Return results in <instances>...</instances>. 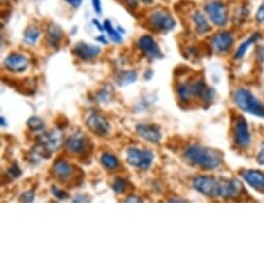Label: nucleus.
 I'll use <instances>...</instances> for the list:
<instances>
[{
    "instance_id": "1",
    "label": "nucleus",
    "mask_w": 264,
    "mask_h": 264,
    "mask_svg": "<svg viewBox=\"0 0 264 264\" xmlns=\"http://www.w3.org/2000/svg\"><path fill=\"white\" fill-rule=\"evenodd\" d=\"M183 159L191 166L205 171L218 169L222 164V156L218 150L198 144L191 145L185 150Z\"/></svg>"
},
{
    "instance_id": "2",
    "label": "nucleus",
    "mask_w": 264,
    "mask_h": 264,
    "mask_svg": "<svg viewBox=\"0 0 264 264\" xmlns=\"http://www.w3.org/2000/svg\"><path fill=\"white\" fill-rule=\"evenodd\" d=\"M176 91L182 103H190L193 101L211 103L214 94L212 88L207 86L202 79H193L188 82L180 83Z\"/></svg>"
},
{
    "instance_id": "3",
    "label": "nucleus",
    "mask_w": 264,
    "mask_h": 264,
    "mask_svg": "<svg viewBox=\"0 0 264 264\" xmlns=\"http://www.w3.org/2000/svg\"><path fill=\"white\" fill-rule=\"evenodd\" d=\"M233 102L238 109L246 113L264 118V105L256 95L246 88H238L233 93Z\"/></svg>"
},
{
    "instance_id": "4",
    "label": "nucleus",
    "mask_w": 264,
    "mask_h": 264,
    "mask_svg": "<svg viewBox=\"0 0 264 264\" xmlns=\"http://www.w3.org/2000/svg\"><path fill=\"white\" fill-rule=\"evenodd\" d=\"M51 171L54 177L63 182V185H65V182L71 183L70 188L76 187L75 183L79 186L84 177L83 172L80 168L70 164L66 159L62 158L57 159L54 163Z\"/></svg>"
},
{
    "instance_id": "5",
    "label": "nucleus",
    "mask_w": 264,
    "mask_h": 264,
    "mask_svg": "<svg viewBox=\"0 0 264 264\" xmlns=\"http://www.w3.org/2000/svg\"><path fill=\"white\" fill-rule=\"evenodd\" d=\"M66 149L70 155L79 156L80 159L88 158L92 151L90 139L83 133L73 134L66 142Z\"/></svg>"
},
{
    "instance_id": "6",
    "label": "nucleus",
    "mask_w": 264,
    "mask_h": 264,
    "mask_svg": "<svg viewBox=\"0 0 264 264\" xmlns=\"http://www.w3.org/2000/svg\"><path fill=\"white\" fill-rule=\"evenodd\" d=\"M176 22L172 15L165 10L151 12L147 18V26L157 33H168L174 29Z\"/></svg>"
},
{
    "instance_id": "7",
    "label": "nucleus",
    "mask_w": 264,
    "mask_h": 264,
    "mask_svg": "<svg viewBox=\"0 0 264 264\" xmlns=\"http://www.w3.org/2000/svg\"><path fill=\"white\" fill-rule=\"evenodd\" d=\"M155 156L150 150L132 147L126 153V162L130 166L140 170H147L154 162Z\"/></svg>"
},
{
    "instance_id": "8",
    "label": "nucleus",
    "mask_w": 264,
    "mask_h": 264,
    "mask_svg": "<svg viewBox=\"0 0 264 264\" xmlns=\"http://www.w3.org/2000/svg\"><path fill=\"white\" fill-rule=\"evenodd\" d=\"M207 17L214 24L215 26L223 27L228 22V10L225 3L218 0H211L204 6Z\"/></svg>"
},
{
    "instance_id": "9",
    "label": "nucleus",
    "mask_w": 264,
    "mask_h": 264,
    "mask_svg": "<svg viewBox=\"0 0 264 264\" xmlns=\"http://www.w3.org/2000/svg\"><path fill=\"white\" fill-rule=\"evenodd\" d=\"M251 133L249 129V123L246 119L239 115L236 117L233 124V141L238 147L246 148L251 144Z\"/></svg>"
},
{
    "instance_id": "10",
    "label": "nucleus",
    "mask_w": 264,
    "mask_h": 264,
    "mask_svg": "<svg viewBox=\"0 0 264 264\" xmlns=\"http://www.w3.org/2000/svg\"><path fill=\"white\" fill-rule=\"evenodd\" d=\"M194 189L202 195L209 197H217L219 188V178L211 175H200L193 180Z\"/></svg>"
},
{
    "instance_id": "11",
    "label": "nucleus",
    "mask_w": 264,
    "mask_h": 264,
    "mask_svg": "<svg viewBox=\"0 0 264 264\" xmlns=\"http://www.w3.org/2000/svg\"><path fill=\"white\" fill-rule=\"evenodd\" d=\"M86 125L91 133L100 136V137H107L111 133V124L103 115L92 112L86 118Z\"/></svg>"
},
{
    "instance_id": "12",
    "label": "nucleus",
    "mask_w": 264,
    "mask_h": 264,
    "mask_svg": "<svg viewBox=\"0 0 264 264\" xmlns=\"http://www.w3.org/2000/svg\"><path fill=\"white\" fill-rule=\"evenodd\" d=\"M244 192V187L234 178H219V188H218V196L223 199H235L242 195Z\"/></svg>"
},
{
    "instance_id": "13",
    "label": "nucleus",
    "mask_w": 264,
    "mask_h": 264,
    "mask_svg": "<svg viewBox=\"0 0 264 264\" xmlns=\"http://www.w3.org/2000/svg\"><path fill=\"white\" fill-rule=\"evenodd\" d=\"M29 61L25 55L18 52H12L4 59V67L12 73H23L28 68Z\"/></svg>"
},
{
    "instance_id": "14",
    "label": "nucleus",
    "mask_w": 264,
    "mask_h": 264,
    "mask_svg": "<svg viewBox=\"0 0 264 264\" xmlns=\"http://www.w3.org/2000/svg\"><path fill=\"white\" fill-rule=\"evenodd\" d=\"M137 45L139 49L150 59H159L163 57L161 49L151 35H142L138 39Z\"/></svg>"
},
{
    "instance_id": "15",
    "label": "nucleus",
    "mask_w": 264,
    "mask_h": 264,
    "mask_svg": "<svg viewBox=\"0 0 264 264\" xmlns=\"http://www.w3.org/2000/svg\"><path fill=\"white\" fill-rule=\"evenodd\" d=\"M73 53L77 58L82 61H89L98 57L101 53V48L94 45L86 44L84 42H79L75 45Z\"/></svg>"
},
{
    "instance_id": "16",
    "label": "nucleus",
    "mask_w": 264,
    "mask_h": 264,
    "mask_svg": "<svg viewBox=\"0 0 264 264\" xmlns=\"http://www.w3.org/2000/svg\"><path fill=\"white\" fill-rule=\"evenodd\" d=\"M234 38L229 31H222L211 38V47L217 53H227L233 46Z\"/></svg>"
},
{
    "instance_id": "17",
    "label": "nucleus",
    "mask_w": 264,
    "mask_h": 264,
    "mask_svg": "<svg viewBox=\"0 0 264 264\" xmlns=\"http://www.w3.org/2000/svg\"><path fill=\"white\" fill-rule=\"evenodd\" d=\"M136 131L141 138L151 144H159L162 141V133L156 124H138Z\"/></svg>"
},
{
    "instance_id": "18",
    "label": "nucleus",
    "mask_w": 264,
    "mask_h": 264,
    "mask_svg": "<svg viewBox=\"0 0 264 264\" xmlns=\"http://www.w3.org/2000/svg\"><path fill=\"white\" fill-rule=\"evenodd\" d=\"M244 180L258 192H264V173L259 170H245L242 173Z\"/></svg>"
},
{
    "instance_id": "19",
    "label": "nucleus",
    "mask_w": 264,
    "mask_h": 264,
    "mask_svg": "<svg viewBox=\"0 0 264 264\" xmlns=\"http://www.w3.org/2000/svg\"><path fill=\"white\" fill-rule=\"evenodd\" d=\"M63 38V33L61 28L55 23H51L49 26L47 27L46 33V41L50 47L58 48L60 45V42Z\"/></svg>"
},
{
    "instance_id": "20",
    "label": "nucleus",
    "mask_w": 264,
    "mask_h": 264,
    "mask_svg": "<svg viewBox=\"0 0 264 264\" xmlns=\"http://www.w3.org/2000/svg\"><path fill=\"white\" fill-rule=\"evenodd\" d=\"M259 38H260V35L259 34H254L252 36H250L247 39H246L245 42H243L241 44V46H239L237 48V50L234 54V59L235 60H241L242 58L245 57V55L246 54L247 50L250 49V47L255 44V43H257L259 41Z\"/></svg>"
},
{
    "instance_id": "21",
    "label": "nucleus",
    "mask_w": 264,
    "mask_h": 264,
    "mask_svg": "<svg viewBox=\"0 0 264 264\" xmlns=\"http://www.w3.org/2000/svg\"><path fill=\"white\" fill-rule=\"evenodd\" d=\"M193 21L196 26V29L198 31V34L200 35H204L211 31V26L209 24V21L205 18V16L201 12H195L193 15Z\"/></svg>"
},
{
    "instance_id": "22",
    "label": "nucleus",
    "mask_w": 264,
    "mask_h": 264,
    "mask_svg": "<svg viewBox=\"0 0 264 264\" xmlns=\"http://www.w3.org/2000/svg\"><path fill=\"white\" fill-rule=\"evenodd\" d=\"M101 163L102 165L106 168V169L110 171H114L119 169L121 167V163H119V159L110 153L103 154L101 157Z\"/></svg>"
},
{
    "instance_id": "23",
    "label": "nucleus",
    "mask_w": 264,
    "mask_h": 264,
    "mask_svg": "<svg viewBox=\"0 0 264 264\" xmlns=\"http://www.w3.org/2000/svg\"><path fill=\"white\" fill-rule=\"evenodd\" d=\"M39 36H41V29L36 26H28L24 33V42L29 46H33L37 42Z\"/></svg>"
},
{
    "instance_id": "24",
    "label": "nucleus",
    "mask_w": 264,
    "mask_h": 264,
    "mask_svg": "<svg viewBox=\"0 0 264 264\" xmlns=\"http://www.w3.org/2000/svg\"><path fill=\"white\" fill-rule=\"evenodd\" d=\"M137 80V73L135 70H125L118 76L116 82L119 86H124L134 83Z\"/></svg>"
},
{
    "instance_id": "25",
    "label": "nucleus",
    "mask_w": 264,
    "mask_h": 264,
    "mask_svg": "<svg viewBox=\"0 0 264 264\" xmlns=\"http://www.w3.org/2000/svg\"><path fill=\"white\" fill-rule=\"evenodd\" d=\"M104 30H106V33L108 34L112 42H114L116 44H121L123 42V36L116 29H114L113 26H112V24L109 20H106L104 22Z\"/></svg>"
},
{
    "instance_id": "26",
    "label": "nucleus",
    "mask_w": 264,
    "mask_h": 264,
    "mask_svg": "<svg viewBox=\"0 0 264 264\" xmlns=\"http://www.w3.org/2000/svg\"><path fill=\"white\" fill-rule=\"evenodd\" d=\"M129 183L125 179L122 177H116L113 182V190L116 194H123L126 192L127 187H129Z\"/></svg>"
},
{
    "instance_id": "27",
    "label": "nucleus",
    "mask_w": 264,
    "mask_h": 264,
    "mask_svg": "<svg viewBox=\"0 0 264 264\" xmlns=\"http://www.w3.org/2000/svg\"><path fill=\"white\" fill-rule=\"evenodd\" d=\"M27 125L31 131H42L45 127V123L39 117H30L27 122Z\"/></svg>"
},
{
    "instance_id": "28",
    "label": "nucleus",
    "mask_w": 264,
    "mask_h": 264,
    "mask_svg": "<svg viewBox=\"0 0 264 264\" xmlns=\"http://www.w3.org/2000/svg\"><path fill=\"white\" fill-rule=\"evenodd\" d=\"M21 174L22 171L20 169V167L16 163H14L9 169H7V176H10L11 178H18Z\"/></svg>"
},
{
    "instance_id": "29",
    "label": "nucleus",
    "mask_w": 264,
    "mask_h": 264,
    "mask_svg": "<svg viewBox=\"0 0 264 264\" xmlns=\"http://www.w3.org/2000/svg\"><path fill=\"white\" fill-rule=\"evenodd\" d=\"M51 191H52V194H53L56 198L59 199V200L68 199V198L70 197V194L68 193V192L63 191V190H60V189H58L57 187H55V186H53V187L51 188Z\"/></svg>"
},
{
    "instance_id": "30",
    "label": "nucleus",
    "mask_w": 264,
    "mask_h": 264,
    "mask_svg": "<svg viewBox=\"0 0 264 264\" xmlns=\"http://www.w3.org/2000/svg\"><path fill=\"white\" fill-rule=\"evenodd\" d=\"M20 201L21 202H33L35 199V194L33 191H27L24 192V193L20 196Z\"/></svg>"
},
{
    "instance_id": "31",
    "label": "nucleus",
    "mask_w": 264,
    "mask_h": 264,
    "mask_svg": "<svg viewBox=\"0 0 264 264\" xmlns=\"http://www.w3.org/2000/svg\"><path fill=\"white\" fill-rule=\"evenodd\" d=\"M256 161L261 166H264V142L261 144V146L258 150L257 157H256Z\"/></svg>"
},
{
    "instance_id": "32",
    "label": "nucleus",
    "mask_w": 264,
    "mask_h": 264,
    "mask_svg": "<svg viewBox=\"0 0 264 264\" xmlns=\"http://www.w3.org/2000/svg\"><path fill=\"white\" fill-rule=\"evenodd\" d=\"M256 20L258 23H264V2L260 5L257 14H256Z\"/></svg>"
},
{
    "instance_id": "33",
    "label": "nucleus",
    "mask_w": 264,
    "mask_h": 264,
    "mask_svg": "<svg viewBox=\"0 0 264 264\" xmlns=\"http://www.w3.org/2000/svg\"><path fill=\"white\" fill-rule=\"evenodd\" d=\"M65 1L73 7V9H76V10L79 9V7L83 3V0H65Z\"/></svg>"
},
{
    "instance_id": "34",
    "label": "nucleus",
    "mask_w": 264,
    "mask_h": 264,
    "mask_svg": "<svg viewBox=\"0 0 264 264\" xmlns=\"http://www.w3.org/2000/svg\"><path fill=\"white\" fill-rule=\"evenodd\" d=\"M92 5H93V9H94V12L97 14H102V2L101 0H92Z\"/></svg>"
},
{
    "instance_id": "35",
    "label": "nucleus",
    "mask_w": 264,
    "mask_h": 264,
    "mask_svg": "<svg viewBox=\"0 0 264 264\" xmlns=\"http://www.w3.org/2000/svg\"><path fill=\"white\" fill-rule=\"evenodd\" d=\"M99 98H100L101 102H106L110 99V93L107 90H102L99 94Z\"/></svg>"
},
{
    "instance_id": "36",
    "label": "nucleus",
    "mask_w": 264,
    "mask_h": 264,
    "mask_svg": "<svg viewBox=\"0 0 264 264\" xmlns=\"http://www.w3.org/2000/svg\"><path fill=\"white\" fill-rule=\"evenodd\" d=\"M138 1L139 0H125L126 4L129 5L131 9H136L138 6Z\"/></svg>"
},
{
    "instance_id": "37",
    "label": "nucleus",
    "mask_w": 264,
    "mask_h": 264,
    "mask_svg": "<svg viewBox=\"0 0 264 264\" xmlns=\"http://www.w3.org/2000/svg\"><path fill=\"white\" fill-rule=\"evenodd\" d=\"M126 201L127 202H139V201H141V200H140V198H138V197H134V196H130L129 198H127V200H126Z\"/></svg>"
},
{
    "instance_id": "38",
    "label": "nucleus",
    "mask_w": 264,
    "mask_h": 264,
    "mask_svg": "<svg viewBox=\"0 0 264 264\" xmlns=\"http://www.w3.org/2000/svg\"><path fill=\"white\" fill-rule=\"evenodd\" d=\"M74 201L75 202H84V201H88V199L84 198V196H78L75 198Z\"/></svg>"
},
{
    "instance_id": "39",
    "label": "nucleus",
    "mask_w": 264,
    "mask_h": 264,
    "mask_svg": "<svg viewBox=\"0 0 264 264\" xmlns=\"http://www.w3.org/2000/svg\"><path fill=\"white\" fill-rule=\"evenodd\" d=\"M97 41H100V42H102L103 44H108V41H107L106 38H104V36H103V35H101V36L97 37Z\"/></svg>"
},
{
    "instance_id": "40",
    "label": "nucleus",
    "mask_w": 264,
    "mask_h": 264,
    "mask_svg": "<svg viewBox=\"0 0 264 264\" xmlns=\"http://www.w3.org/2000/svg\"><path fill=\"white\" fill-rule=\"evenodd\" d=\"M93 23L95 24V25H97V28H99V30H101V31H103L104 30V27H102L101 26V24L97 21V20H93Z\"/></svg>"
},
{
    "instance_id": "41",
    "label": "nucleus",
    "mask_w": 264,
    "mask_h": 264,
    "mask_svg": "<svg viewBox=\"0 0 264 264\" xmlns=\"http://www.w3.org/2000/svg\"><path fill=\"white\" fill-rule=\"evenodd\" d=\"M141 2H143L144 4H151L154 2V0H140Z\"/></svg>"
},
{
    "instance_id": "42",
    "label": "nucleus",
    "mask_w": 264,
    "mask_h": 264,
    "mask_svg": "<svg viewBox=\"0 0 264 264\" xmlns=\"http://www.w3.org/2000/svg\"><path fill=\"white\" fill-rule=\"evenodd\" d=\"M0 123H1V125H2V126H6V123H5V121H4V117H3V116L0 117Z\"/></svg>"
},
{
    "instance_id": "43",
    "label": "nucleus",
    "mask_w": 264,
    "mask_h": 264,
    "mask_svg": "<svg viewBox=\"0 0 264 264\" xmlns=\"http://www.w3.org/2000/svg\"><path fill=\"white\" fill-rule=\"evenodd\" d=\"M6 1V0H1V2H5Z\"/></svg>"
}]
</instances>
